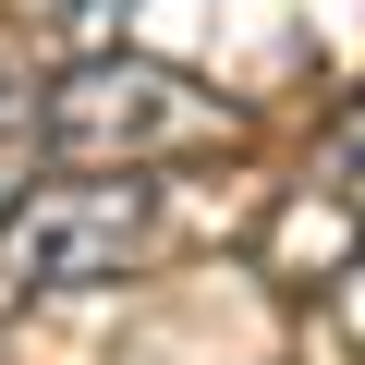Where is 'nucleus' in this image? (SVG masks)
I'll return each instance as SVG.
<instances>
[{
	"instance_id": "f257e3e1",
	"label": "nucleus",
	"mask_w": 365,
	"mask_h": 365,
	"mask_svg": "<svg viewBox=\"0 0 365 365\" xmlns=\"http://www.w3.org/2000/svg\"><path fill=\"white\" fill-rule=\"evenodd\" d=\"M195 146H232V110L207 86H182L170 61L86 49L73 73H49V158L61 170H158Z\"/></svg>"
},
{
	"instance_id": "f03ea898",
	"label": "nucleus",
	"mask_w": 365,
	"mask_h": 365,
	"mask_svg": "<svg viewBox=\"0 0 365 365\" xmlns=\"http://www.w3.org/2000/svg\"><path fill=\"white\" fill-rule=\"evenodd\" d=\"M146 244H158V182H146V170H61V182H25V195H0V304L122 280Z\"/></svg>"
},
{
	"instance_id": "7ed1b4c3",
	"label": "nucleus",
	"mask_w": 365,
	"mask_h": 365,
	"mask_svg": "<svg viewBox=\"0 0 365 365\" xmlns=\"http://www.w3.org/2000/svg\"><path fill=\"white\" fill-rule=\"evenodd\" d=\"M25 158H49V86L0 61V195H25Z\"/></svg>"
}]
</instances>
